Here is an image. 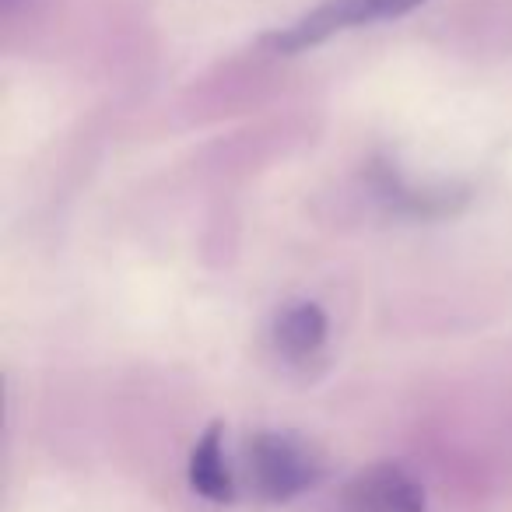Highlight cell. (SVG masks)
Returning a JSON list of instances; mask_svg holds the SVG:
<instances>
[{"mask_svg": "<svg viewBox=\"0 0 512 512\" xmlns=\"http://www.w3.org/2000/svg\"><path fill=\"white\" fill-rule=\"evenodd\" d=\"M249 488L264 502H292L327 477L323 456L292 432H256L242 449Z\"/></svg>", "mask_w": 512, "mask_h": 512, "instance_id": "cell-1", "label": "cell"}, {"mask_svg": "<svg viewBox=\"0 0 512 512\" xmlns=\"http://www.w3.org/2000/svg\"><path fill=\"white\" fill-rule=\"evenodd\" d=\"M425 0H323L320 8H313L309 15H302L295 25H288L285 32H274L267 43L274 53H306L313 46L327 43L337 32L358 29V25L386 22V18H400L407 11L421 8Z\"/></svg>", "mask_w": 512, "mask_h": 512, "instance_id": "cell-2", "label": "cell"}, {"mask_svg": "<svg viewBox=\"0 0 512 512\" xmlns=\"http://www.w3.org/2000/svg\"><path fill=\"white\" fill-rule=\"evenodd\" d=\"M341 512H428V495L407 467L372 463L341 488Z\"/></svg>", "mask_w": 512, "mask_h": 512, "instance_id": "cell-3", "label": "cell"}, {"mask_svg": "<svg viewBox=\"0 0 512 512\" xmlns=\"http://www.w3.org/2000/svg\"><path fill=\"white\" fill-rule=\"evenodd\" d=\"M186 481L200 498L214 505H232L235 502V477L225 456V425L211 421L193 442L190 460H186Z\"/></svg>", "mask_w": 512, "mask_h": 512, "instance_id": "cell-4", "label": "cell"}, {"mask_svg": "<svg viewBox=\"0 0 512 512\" xmlns=\"http://www.w3.org/2000/svg\"><path fill=\"white\" fill-rule=\"evenodd\" d=\"M327 341V316L316 302H292L274 320V348L292 362H306Z\"/></svg>", "mask_w": 512, "mask_h": 512, "instance_id": "cell-5", "label": "cell"}]
</instances>
